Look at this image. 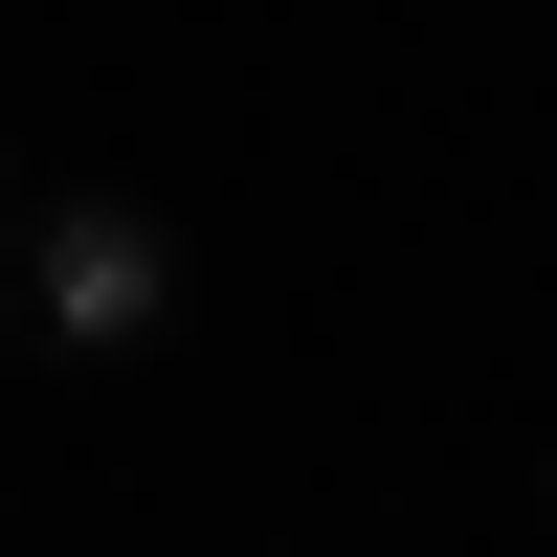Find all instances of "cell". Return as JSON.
I'll return each instance as SVG.
<instances>
[{
    "instance_id": "obj_3",
    "label": "cell",
    "mask_w": 557,
    "mask_h": 557,
    "mask_svg": "<svg viewBox=\"0 0 557 557\" xmlns=\"http://www.w3.org/2000/svg\"><path fill=\"white\" fill-rule=\"evenodd\" d=\"M0 357H23V312H0Z\"/></svg>"
},
{
    "instance_id": "obj_1",
    "label": "cell",
    "mask_w": 557,
    "mask_h": 557,
    "mask_svg": "<svg viewBox=\"0 0 557 557\" xmlns=\"http://www.w3.org/2000/svg\"><path fill=\"white\" fill-rule=\"evenodd\" d=\"M0 312H23L45 357H157V312H178V223L157 201H112V178H67V201H23V268H0Z\"/></svg>"
},
{
    "instance_id": "obj_2",
    "label": "cell",
    "mask_w": 557,
    "mask_h": 557,
    "mask_svg": "<svg viewBox=\"0 0 557 557\" xmlns=\"http://www.w3.org/2000/svg\"><path fill=\"white\" fill-rule=\"evenodd\" d=\"M0 246H23V157H0Z\"/></svg>"
}]
</instances>
